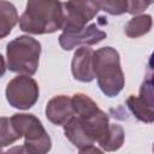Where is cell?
<instances>
[{
	"instance_id": "obj_1",
	"label": "cell",
	"mask_w": 154,
	"mask_h": 154,
	"mask_svg": "<svg viewBox=\"0 0 154 154\" xmlns=\"http://www.w3.org/2000/svg\"><path fill=\"white\" fill-rule=\"evenodd\" d=\"M63 23L64 10L59 0H28L19 29L34 35L52 34L61 29Z\"/></svg>"
},
{
	"instance_id": "obj_2",
	"label": "cell",
	"mask_w": 154,
	"mask_h": 154,
	"mask_svg": "<svg viewBox=\"0 0 154 154\" xmlns=\"http://www.w3.org/2000/svg\"><path fill=\"white\" fill-rule=\"evenodd\" d=\"M91 63L101 91L108 97L117 96L125 84L118 51L112 47H102L93 53Z\"/></svg>"
},
{
	"instance_id": "obj_3",
	"label": "cell",
	"mask_w": 154,
	"mask_h": 154,
	"mask_svg": "<svg viewBox=\"0 0 154 154\" xmlns=\"http://www.w3.org/2000/svg\"><path fill=\"white\" fill-rule=\"evenodd\" d=\"M41 43L31 36H18L6 47L7 69L12 72L32 76L38 67Z\"/></svg>"
},
{
	"instance_id": "obj_4",
	"label": "cell",
	"mask_w": 154,
	"mask_h": 154,
	"mask_svg": "<svg viewBox=\"0 0 154 154\" xmlns=\"http://www.w3.org/2000/svg\"><path fill=\"white\" fill-rule=\"evenodd\" d=\"M11 120L19 135L24 137V148L26 152L45 154L51 150V137L38 118L34 114L14 113Z\"/></svg>"
},
{
	"instance_id": "obj_5",
	"label": "cell",
	"mask_w": 154,
	"mask_h": 154,
	"mask_svg": "<svg viewBox=\"0 0 154 154\" xmlns=\"http://www.w3.org/2000/svg\"><path fill=\"white\" fill-rule=\"evenodd\" d=\"M64 23L61 30L64 32H73L83 29L99 12L97 0H67L63 4Z\"/></svg>"
},
{
	"instance_id": "obj_6",
	"label": "cell",
	"mask_w": 154,
	"mask_h": 154,
	"mask_svg": "<svg viewBox=\"0 0 154 154\" xmlns=\"http://www.w3.org/2000/svg\"><path fill=\"white\" fill-rule=\"evenodd\" d=\"M38 94L37 82L25 75L12 78L6 87L7 102L12 107L19 109H29L32 107L38 99Z\"/></svg>"
},
{
	"instance_id": "obj_7",
	"label": "cell",
	"mask_w": 154,
	"mask_h": 154,
	"mask_svg": "<svg viewBox=\"0 0 154 154\" xmlns=\"http://www.w3.org/2000/svg\"><path fill=\"white\" fill-rule=\"evenodd\" d=\"M107 34L93 23L73 32H64L59 36V45L64 51H71L79 45H95L105 40Z\"/></svg>"
},
{
	"instance_id": "obj_8",
	"label": "cell",
	"mask_w": 154,
	"mask_h": 154,
	"mask_svg": "<svg viewBox=\"0 0 154 154\" xmlns=\"http://www.w3.org/2000/svg\"><path fill=\"white\" fill-rule=\"evenodd\" d=\"M63 126L66 138L78 149L79 153H101L100 149L94 147L95 142L88 135L79 117L72 116Z\"/></svg>"
},
{
	"instance_id": "obj_9",
	"label": "cell",
	"mask_w": 154,
	"mask_h": 154,
	"mask_svg": "<svg viewBox=\"0 0 154 154\" xmlns=\"http://www.w3.org/2000/svg\"><path fill=\"white\" fill-rule=\"evenodd\" d=\"M93 53L94 51L87 46L78 48L71 61V71L75 79L79 82H91L95 76L93 71Z\"/></svg>"
},
{
	"instance_id": "obj_10",
	"label": "cell",
	"mask_w": 154,
	"mask_h": 154,
	"mask_svg": "<svg viewBox=\"0 0 154 154\" xmlns=\"http://www.w3.org/2000/svg\"><path fill=\"white\" fill-rule=\"evenodd\" d=\"M72 116H75V111L71 97L66 95H58L47 102L46 117L51 123L55 125H64Z\"/></svg>"
},
{
	"instance_id": "obj_11",
	"label": "cell",
	"mask_w": 154,
	"mask_h": 154,
	"mask_svg": "<svg viewBox=\"0 0 154 154\" xmlns=\"http://www.w3.org/2000/svg\"><path fill=\"white\" fill-rule=\"evenodd\" d=\"M126 105L131 113L141 122L150 124L154 120V108L153 101L147 100L142 96L130 95L126 100Z\"/></svg>"
},
{
	"instance_id": "obj_12",
	"label": "cell",
	"mask_w": 154,
	"mask_h": 154,
	"mask_svg": "<svg viewBox=\"0 0 154 154\" xmlns=\"http://www.w3.org/2000/svg\"><path fill=\"white\" fill-rule=\"evenodd\" d=\"M18 20V12L14 5L10 1L0 0V40L10 35Z\"/></svg>"
},
{
	"instance_id": "obj_13",
	"label": "cell",
	"mask_w": 154,
	"mask_h": 154,
	"mask_svg": "<svg viewBox=\"0 0 154 154\" xmlns=\"http://www.w3.org/2000/svg\"><path fill=\"white\" fill-rule=\"evenodd\" d=\"M152 25H153V20L149 14H140V16H135L126 23L124 31L126 36L131 38H136L148 34L152 29Z\"/></svg>"
},
{
	"instance_id": "obj_14",
	"label": "cell",
	"mask_w": 154,
	"mask_h": 154,
	"mask_svg": "<svg viewBox=\"0 0 154 154\" xmlns=\"http://www.w3.org/2000/svg\"><path fill=\"white\" fill-rule=\"evenodd\" d=\"M71 101H72V107H73L75 114L77 117H79L81 119H85L100 109L97 107L96 102H94V100H91L88 95L82 94V93L75 94L71 97Z\"/></svg>"
},
{
	"instance_id": "obj_15",
	"label": "cell",
	"mask_w": 154,
	"mask_h": 154,
	"mask_svg": "<svg viewBox=\"0 0 154 154\" xmlns=\"http://www.w3.org/2000/svg\"><path fill=\"white\" fill-rule=\"evenodd\" d=\"M124 143V130L118 124H109V130L106 140L100 144L103 150L113 152L118 150Z\"/></svg>"
},
{
	"instance_id": "obj_16",
	"label": "cell",
	"mask_w": 154,
	"mask_h": 154,
	"mask_svg": "<svg viewBox=\"0 0 154 154\" xmlns=\"http://www.w3.org/2000/svg\"><path fill=\"white\" fill-rule=\"evenodd\" d=\"M22 136L12 124L11 118L0 117V148L10 146Z\"/></svg>"
},
{
	"instance_id": "obj_17",
	"label": "cell",
	"mask_w": 154,
	"mask_h": 154,
	"mask_svg": "<svg viewBox=\"0 0 154 154\" xmlns=\"http://www.w3.org/2000/svg\"><path fill=\"white\" fill-rule=\"evenodd\" d=\"M99 6L108 14L120 16L128 11V0H97Z\"/></svg>"
},
{
	"instance_id": "obj_18",
	"label": "cell",
	"mask_w": 154,
	"mask_h": 154,
	"mask_svg": "<svg viewBox=\"0 0 154 154\" xmlns=\"http://www.w3.org/2000/svg\"><path fill=\"white\" fill-rule=\"evenodd\" d=\"M152 2H153V0H128V11L126 12H129L132 16L138 14V13L143 12Z\"/></svg>"
},
{
	"instance_id": "obj_19",
	"label": "cell",
	"mask_w": 154,
	"mask_h": 154,
	"mask_svg": "<svg viewBox=\"0 0 154 154\" xmlns=\"http://www.w3.org/2000/svg\"><path fill=\"white\" fill-rule=\"evenodd\" d=\"M6 71V64H5V60H4V57L0 54V77L4 76Z\"/></svg>"
},
{
	"instance_id": "obj_20",
	"label": "cell",
	"mask_w": 154,
	"mask_h": 154,
	"mask_svg": "<svg viewBox=\"0 0 154 154\" xmlns=\"http://www.w3.org/2000/svg\"><path fill=\"white\" fill-rule=\"evenodd\" d=\"M0 152H1V148H0Z\"/></svg>"
}]
</instances>
